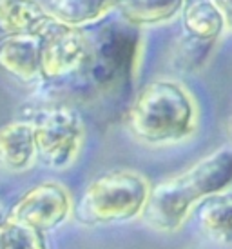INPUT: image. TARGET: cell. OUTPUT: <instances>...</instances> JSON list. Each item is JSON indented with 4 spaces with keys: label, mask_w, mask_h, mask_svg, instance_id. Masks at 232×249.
Masks as SVG:
<instances>
[{
    "label": "cell",
    "mask_w": 232,
    "mask_h": 249,
    "mask_svg": "<svg viewBox=\"0 0 232 249\" xmlns=\"http://www.w3.org/2000/svg\"><path fill=\"white\" fill-rule=\"evenodd\" d=\"M73 209H75V204L67 187L55 180H46L29 187L15 202L7 216L40 233H46L69 220Z\"/></svg>",
    "instance_id": "6"
},
{
    "label": "cell",
    "mask_w": 232,
    "mask_h": 249,
    "mask_svg": "<svg viewBox=\"0 0 232 249\" xmlns=\"http://www.w3.org/2000/svg\"><path fill=\"white\" fill-rule=\"evenodd\" d=\"M6 216V211H4V208H2V204H0V220Z\"/></svg>",
    "instance_id": "18"
},
{
    "label": "cell",
    "mask_w": 232,
    "mask_h": 249,
    "mask_svg": "<svg viewBox=\"0 0 232 249\" xmlns=\"http://www.w3.org/2000/svg\"><path fill=\"white\" fill-rule=\"evenodd\" d=\"M48 9L60 22L82 29L116 11V0H51Z\"/></svg>",
    "instance_id": "13"
},
{
    "label": "cell",
    "mask_w": 232,
    "mask_h": 249,
    "mask_svg": "<svg viewBox=\"0 0 232 249\" xmlns=\"http://www.w3.org/2000/svg\"><path fill=\"white\" fill-rule=\"evenodd\" d=\"M199 229L218 246L232 248V189L212 195L194 209Z\"/></svg>",
    "instance_id": "9"
},
{
    "label": "cell",
    "mask_w": 232,
    "mask_h": 249,
    "mask_svg": "<svg viewBox=\"0 0 232 249\" xmlns=\"http://www.w3.org/2000/svg\"><path fill=\"white\" fill-rule=\"evenodd\" d=\"M216 42H205L199 38H194L191 35H182L176 42L174 48V66L180 71H198L203 66L205 58L209 56L211 49L214 48Z\"/></svg>",
    "instance_id": "15"
},
{
    "label": "cell",
    "mask_w": 232,
    "mask_h": 249,
    "mask_svg": "<svg viewBox=\"0 0 232 249\" xmlns=\"http://www.w3.org/2000/svg\"><path fill=\"white\" fill-rule=\"evenodd\" d=\"M55 18L38 0H0V29L6 33L38 35Z\"/></svg>",
    "instance_id": "10"
},
{
    "label": "cell",
    "mask_w": 232,
    "mask_h": 249,
    "mask_svg": "<svg viewBox=\"0 0 232 249\" xmlns=\"http://www.w3.org/2000/svg\"><path fill=\"white\" fill-rule=\"evenodd\" d=\"M33 125L36 160L55 171L75 164L83 147L85 127L82 117L67 104H48L29 118Z\"/></svg>",
    "instance_id": "4"
},
{
    "label": "cell",
    "mask_w": 232,
    "mask_h": 249,
    "mask_svg": "<svg viewBox=\"0 0 232 249\" xmlns=\"http://www.w3.org/2000/svg\"><path fill=\"white\" fill-rule=\"evenodd\" d=\"M40 38V78L62 80L85 70L91 56V40L83 29L53 18L38 33Z\"/></svg>",
    "instance_id": "5"
},
{
    "label": "cell",
    "mask_w": 232,
    "mask_h": 249,
    "mask_svg": "<svg viewBox=\"0 0 232 249\" xmlns=\"http://www.w3.org/2000/svg\"><path fill=\"white\" fill-rule=\"evenodd\" d=\"M185 2H189V0H185Z\"/></svg>",
    "instance_id": "19"
},
{
    "label": "cell",
    "mask_w": 232,
    "mask_h": 249,
    "mask_svg": "<svg viewBox=\"0 0 232 249\" xmlns=\"http://www.w3.org/2000/svg\"><path fill=\"white\" fill-rule=\"evenodd\" d=\"M185 0H116V11L129 26L154 28L174 20Z\"/></svg>",
    "instance_id": "11"
},
{
    "label": "cell",
    "mask_w": 232,
    "mask_h": 249,
    "mask_svg": "<svg viewBox=\"0 0 232 249\" xmlns=\"http://www.w3.org/2000/svg\"><path fill=\"white\" fill-rule=\"evenodd\" d=\"M212 4L218 7L219 15L225 22V29L232 31V0H212Z\"/></svg>",
    "instance_id": "16"
},
{
    "label": "cell",
    "mask_w": 232,
    "mask_h": 249,
    "mask_svg": "<svg viewBox=\"0 0 232 249\" xmlns=\"http://www.w3.org/2000/svg\"><path fill=\"white\" fill-rule=\"evenodd\" d=\"M0 68L22 82L40 78V38L34 33H7L0 40Z\"/></svg>",
    "instance_id": "7"
},
{
    "label": "cell",
    "mask_w": 232,
    "mask_h": 249,
    "mask_svg": "<svg viewBox=\"0 0 232 249\" xmlns=\"http://www.w3.org/2000/svg\"><path fill=\"white\" fill-rule=\"evenodd\" d=\"M227 135H229V140L232 142V115L229 118V122H227Z\"/></svg>",
    "instance_id": "17"
},
{
    "label": "cell",
    "mask_w": 232,
    "mask_h": 249,
    "mask_svg": "<svg viewBox=\"0 0 232 249\" xmlns=\"http://www.w3.org/2000/svg\"><path fill=\"white\" fill-rule=\"evenodd\" d=\"M36 162L33 125L29 120H13L0 125V169L24 173Z\"/></svg>",
    "instance_id": "8"
},
{
    "label": "cell",
    "mask_w": 232,
    "mask_h": 249,
    "mask_svg": "<svg viewBox=\"0 0 232 249\" xmlns=\"http://www.w3.org/2000/svg\"><path fill=\"white\" fill-rule=\"evenodd\" d=\"M183 33L205 42H218L225 31V22L212 0H189L182 9Z\"/></svg>",
    "instance_id": "12"
},
{
    "label": "cell",
    "mask_w": 232,
    "mask_h": 249,
    "mask_svg": "<svg viewBox=\"0 0 232 249\" xmlns=\"http://www.w3.org/2000/svg\"><path fill=\"white\" fill-rule=\"evenodd\" d=\"M232 189V147H219L185 171L150 186L142 220L154 231L176 233L212 195Z\"/></svg>",
    "instance_id": "1"
},
{
    "label": "cell",
    "mask_w": 232,
    "mask_h": 249,
    "mask_svg": "<svg viewBox=\"0 0 232 249\" xmlns=\"http://www.w3.org/2000/svg\"><path fill=\"white\" fill-rule=\"evenodd\" d=\"M125 125L133 139L149 147L182 144L198 131V102L182 82L154 78L134 95Z\"/></svg>",
    "instance_id": "2"
},
{
    "label": "cell",
    "mask_w": 232,
    "mask_h": 249,
    "mask_svg": "<svg viewBox=\"0 0 232 249\" xmlns=\"http://www.w3.org/2000/svg\"><path fill=\"white\" fill-rule=\"evenodd\" d=\"M149 178L134 169H113L89 182L73 213L83 226H113L142 216L150 195Z\"/></svg>",
    "instance_id": "3"
},
{
    "label": "cell",
    "mask_w": 232,
    "mask_h": 249,
    "mask_svg": "<svg viewBox=\"0 0 232 249\" xmlns=\"http://www.w3.org/2000/svg\"><path fill=\"white\" fill-rule=\"evenodd\" d=\"M0 249H48L44 233L6 216L0 220Z\"/></svg>",
    "instance_id": "14"
}]
</instances>
